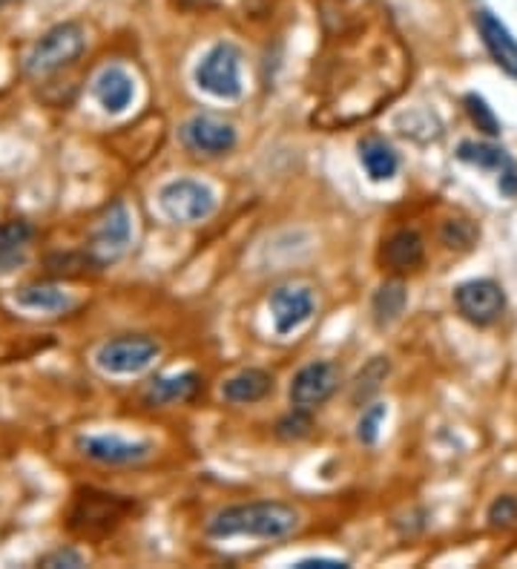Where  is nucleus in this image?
<instances>
[{
    "label": "nucleus",
    "instance_id": "obj_1",
    "mask_svg": "<svg viewBox=\"0 0 517 569\" xmlns=\"http://www.w3.org/2000/svg\"><path fill=\"white\" fill-rule=\"evenodd\" d=\"M299 529V512L290 503L279 501H253L219 510L207 520V535L216 541L225 538H258L279 541Z\"/></svg>",
    "mask_w": 517,
    "mask_h": 569
},
{
    "label": "nucleus",
    "instance_id": "obj_2",
    "mask_svg": "<svg viewBox=\"0 0 517 569\" xmlns=\"http://www.w3.org/2000/svg\"><path fill=\"white\" fill-rule=\"evenodd\" d=\"M84 50H86V29L81 23L76 20L58 23V27L46 29L41 38L32 43L27 60H23V69H27V75L32 78L55 75L58 69L76 64Z\"/></svg>",
    "mask_w": 517,
    "mask_h": 569
},
{
    "label": "nucleus",
    "instance_id": "obj_3",
    "mask_svg": "<svg viewBox=\"0 0 517 569\" xmlns=\"http://www.w3.org/2000/svg\"><path fill=\"white\" fill-rule=\"evenodd\" d=\"M216 193L204 181L195 178H172L158 190V208L170 222L179 225H199L216 213Z\"/></svg>",
    "mask_w": 517,
    "mask_h": 569
},
{
    "label": "nucleus",
    "instance_id": "obj_4",
    "mask_svg": "<svg viewBox=\"0 0 517 569\" xmlns=\"http://www.w3.org/2000/svg\"><path fill=\"white\" fill-rule=\"evenodd\" d=\"M162 354V345L150 336H115L107 340L104 345L95 348V368L107 374V377H132L141 374L144 368H150L155 357Z\"/></svg>",
    "mask_w": 517,
    "mask_h": 569
},
{
    "label": "nucleus",
    "instance_id": "obj_5",
    "mask_svg": "<svg viewBox=\"0 0 517 569\" xmlns=\"http://www.w3.org/2000/svg\"><path fill=\"white\" fill-rule=\"evenodd\" d=\"M195 83L213 99L233 101L242 95V55L233 43H216L195 67Z\"/></svg>",
    "mask_w": 517,
    "mask_h": 569
},
{
    "label": "nucleus",
    "instance_id": "obj_6",
    "mask_svg": "<svg viewBox=\"0 0 517 569\" xmlns=\"http://www.w3.org/2000/svg\"><path fill=\"white\" fill-rule=\"evenodd\" d=\"M132 245V213L124 202H113L92 230L90 257L95 265H115Z\"/></svg>",
    "mask_w": 517,
    "mask_h": 569
},
{
    "label": "nucleus",
    "instance_id": "obj_7",
    "mask_svg": "<svg viewBox=\"0 0 517 569\" xmlns=\"http://www.w3.org/2000/svg\"><path fill=\"white\" fill-rule=\"evenodd\" d=\"M76 446L86 460H95V463H104V466H135V463H144V460L153 454V443L130 440L109 431L81 434Z\"/></svg>",
    "mask_w": 517,
    "mask_h": 569
},
{
    "label": "nucleus",
    "instance_id": "obj_8",
    "mask_svg": "<svg viewBox=\"0 0 517 569\" xmlns=\"http://www.w3.org/2000/svg\"><path fill=\"white\" fill-rule=\"evenodd\" d=\"M339 389V368L328 360H316L302 366L290 380V403L293 408L311 411L334 397Z\"/></svg>",
    "mask_w": 517,
    "mask_h": 569
},
{
    "label": "nucleus",
    "instance_id": "obj_9",
    "mask_svg": "<svg viewBox=\"0 0 517 569\" xmlns=\"http://www.w3.org/2000/svg\"><path fill=\"white\" fill-rule=\"evenodd\" d=\"M454 302H457V311L463 313V320H469L474 325H491L503 313V308H506L503 288L491 280H472L460 285L454 290Z\"/></svg>",
    "mask_w": 517,
    "mask_h": 569
},
{
    "label": "nucleus",
    "instance_id": "obj_10",
    "mask_svg": "<svg viewBox=\"0 0 517 569\" xmlns=\"http://www.w3.org/2000/svg\"><path fill=\"white\" fill-rule=\"evenodd\" d=\"M184 144L195 153H204V155H225L236 147V127L230 121H221L211 113H199L193 115L187 124L181 130Z\"/></svg>",
    "mask_w": 517,
    "mask_h": 569
},
{
    "label": "nucleus",
    "instance_id": "obj_11",
    "mask_svg": "<svg viewBox=\"0 0 517 569\" xmlns=\"http://www.w3.org/2000/svg\"><path fill=\"white\" fill-rule=\"evenodd\" d=\"M270 317H274V328L276 334H290L297 331L299 325H305L307 320L314 317V294L307 288H293V285H285V288H276L274 294H270Z\"/></svg>",
    "mask_w": 517,
    "mask_h": 569
},
{
    "label": "nucleus",
    "instance_id": "obj_12",
    "mask_svg": "<svg viewBox=\"0 0 517 569\" xmlns=\"http://www.w3.org/2000/svg\"><path fill=\"white\" fill-rule=\"evenodd\" d=\"M92 99L107 115L127 113L135 101V78L124 67H104L92 81Z\"/></svg>",
    "mask_w": 517,
    "mask_h": 569
},
{
    "label": "nucleus",
    "instance_id": "obj_13",
    "mask_svg": "<svg viewBox=\"0 0 517 569\" xmlns=\"http://www.w3.org/2000/svg\"><path fill=\"white\" fill-rule=\"evenodd\" d=\"M12 305L27 311V313H44V317H58L76 308V296L67 288L52 285V282H29L20 285L12 294Z\"/></svg>",
    "mask_w": 517,
    "mask_h": 569
},
{
    "label": "nucleus",
    "instance_id": "obj_14",
    "mask_svg": "<svg viewBox=\"0 0 517 569\" xmlns=\"http://www.w3.org/2000/svg\"><path fill=\"white\" fill-rule=\"evenodd\" d=\"M477 32L483 38L489 55L497 60V67L509 72L512 78H517V41L512 38V32L495 15H489V12L477 15Z\"/></svg>",
    "mask_w": 517,
    "mask_h": 569
},
{
    "label": "nucleus",
    "instance_id": "obj_15",
    "mask_svg": "<svg viewBox=\"0 0 517 569\" xmlns=\"http://www.w3.org/2000/svg\"><path fill=\"white\" fill-rule=\"evenodd\" d=\"M426 245L417 230H397L383 245V265L394 273H411L423 265Z\"/></svg>",
    "mask_w": 517,
    "mask_h": 569
},
{
    "label": "nucleus",
    "instance_id": "obj_16",
    "mask_svg": "<svg viewBox=\"0 0 517 569\" xmlns=\"http://www.w3.org/2000/svg\"><path fill=\"white\" fill-rule=\"evenodd\" d=\"M274 391V374L265 368H244L221 385V397L233 406H253Z\"/></svg>",
    "mask_w": 517,
    "mask_h": 569
},
{
    "label": "nucleus",
    "instance_id": "obj_17",
    "mask_svg": "<svg viewBox=\"0 0 517 569\" xmlns=\"http://www.w3.org/2000/svg\"><path fill=\"white\" fill-rule=\"evenodd\" d=\"M35 239V227L23 219H12L0 225V276L18 271L29 259V248Z\"/></svg>",
    "mask_w": 517,
    "mask_h": 569
},
{
    "label": "nucleus",
    "instance_id": "obj_18",
    "mask_svg": "<svg viewBox=\"0 0 517 569\" xmlns=\"http://www.w3.org/2000/svg\"><path fill=\"white\" fill-rule=\"evenodd\" d=\"M199 374L195 371H181V374H170V377H158L150 383V389H147V403L153 406H172V403H184V399H190L199 389Z\"/></svg>",
    "mask_w": 517,
    "mask_h": 569
},
{
    "label": "nucleus",
    "instance_id": "obj_19",
    "mask_svg": "<svg viewBox=\"0 0 517 569\" xmlns=\"http://www.w3.org/2000/svg\"><path fill=\"white\" fill-rule=\"evenodd\" d=\"M360 162L371 181H388L397 176L400 159L388 141L383 138H362L360 141Z\"/></svg>",
    "mask_w": 517,
    "mask_h": 569
},
{
    "label": "nucleus",
    "instance_id": "obj_20",
    "mask_svg": "<svg viewBox=\"0 0 517 569\" xmlns=\"http://www.w3.org/2000/svg\"><path fill=\"white\" fill-rule=\"evenodd\" d=\"M405 302H409V296H405V288L400 282H386L377 290L371 308H374V320L379 328H388L391 322H397L402 317Z\"/></svg>",
    "mask_w": 517,
    "mask_h": 569
},
{
    "label": "nucleus",
    "instance_id": "obj_21",
    "mask_svg": "<svg viewBox=\"0 0 517 569\" xmlns=\"http://www.w3.org/2000/svg\"><path fill=\"white\" fill-rule=\"evenodd\" d=\"M457 159L465 162V164L483 167V170H500L503 164H509V159L497 147H489V144H474V141H463L460 144Z\"/></svg>",
    "mask_w": 517,
    "mask_h": 569
},
{
    "label": "nucleus",
    "instance_id": "obj_22",
    "mask_svg": "<svg viewBox=\"0 0 517 569\" xmlns=\"http://www.w3.org/2000/svg\"><path fill=\"white\" fill-rule=\"evenodd\" d=\"M388 371H391V366H388L386 357H374L371 362H368V366L356 374V385H354V399H356V403L365 399V397H371L379 389V383H386Z\"/></svg>",
    "mask_w": 517,
    "mask_h": 569
},
{
    "label": "nucleus",
    "instance_id": "obj_23",
    "mask_svg": "<svg viewBox=\"0 0 517 569\" xmlns=\"http://www.w3.org/2000/svg\"><path fill=\"white\" fill-rule=\"evenodd\" d=\"M386 417H388L386 403H374L371 408H365L360 423H356V440H360L362 446H374L379 438V426H383Z\"/></svg>",
    "mask_w": 517,
    "mask_h": 569
},
{
    "label": "nucleus",
    "instance_id": "obj_24",
    "mask_svg": "<svg viewBox=\"0 0 517 569\" xmlns=\"http://www.w3.org/2000/svg\"><path fill=\"white\" fill-rule=\"evenodd\" d=\"M311 429H314L311 415H307L305 408H293L288 417L279 420L276 434H279V438H285V440H302V438L311 434Z\"/></svg>",
    "mask_w": 517,
    "mask_h": 569
},
{
    "label": "nucleus",
    "instance_id": "obj_25",
    "mask_svg": "<svg viewBox=\"0 0 517 569\" xmlns=\"http://www.w3.org/2000/svg\"><path fill=\"white\" fill-rule=\"evenodd\" d=\"M465 110H469L477 130L489 132V136H497V132H500V124H497L495 113H491V107L480 99V95H465Z\"/></svg>",
    "mask_w": 517,
    "mask_h": 569
},
{
    "label": "nucleus",
    "instance_id": "obj_26",
    "mask_svg": "<svg viewBox=\"0 0 517 569\" xmlns=\"http://www.w3.org/2000/svg\"><path fill=\"white\" fill-rule=\"evenodd\" d=\"M517 520V501L512 498V494H503V498H497L495 503H491V510H489V524L491 526H509Z\"/></svg>",
    "mask_w": 517,
    "mask_h": 569
},
{
    "label": "nucleus",
    "instance_id": "obj_27",
    "mask_svg": "<svg viewBox=\"0 0 517 569\" xmlns=\"http://www.w3.org/2000/svg\"><path fill=\"white\" fill-rule=\"evenodd\" d=\"M44 566H84L86 564V555L78 552V549H55V552H49L46 558L41 561Z\"/></svg>",
    "mask_w": 517,
    "mask_h": 569
},
{
    "label": "nucleus",
    "instance_id": "obj_28",
    "mask_svg": "<svg viewBox=\"0 0 517 569\" xmlns=\"http://www.w3.org/2000/svg\"><path fill=\"white\" fill-rule=\"evenodd\" d=\"M316 566H319V569H334V566L342 569V566H348V564L337 561V558H305V561L297 564V569H316Z\"/></svg>",
    "mask_w": 517,
    "mask_h": 569
},
{
    "label": "nucleus",
    "instance_id": "obj_29",
    "mask_svg": "<svg viewBox=\"0 0 517 569\" xmlns=\"http://www.w3.org/2000/svg\"><path fill=\"white\" fill-rule=\"evenodd\" d=\"M184 6H202V4H207V0H181Z\"/></svg>",
    "mask_w": 517,
    "mask_h": 569
}]
</instances>
